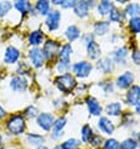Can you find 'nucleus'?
Here are the masks:
<instances>
[{"label": "nucleus", "instance_id": "4468645a", "mask_svg": "<svg viewBox=\"0 0 140 149\" xmlns=\"http://www.w3.org/2000/svg\"><path fill=\"white\" fill-rule=\"evenodd\" d=\"M44 136L40 135V134H35V133H30L26 135V142L29 146H33V147H40L42 144L44 143Z\"/></svg>", "mask_w": 140, "mask_h": 149}, {"label": "nucleus", "instance_id": "5701e85b", "mask_svg": "<svg viewBox=\"0 0 140 149\" xmlns=\"http://www.w3.org/2000/svg\"><path fill=\"white\" fill-rule=\"evenodd\" d=\"M80 140H78L75 138H70L68 140H65L64 143H61V149H80Z\"/></svg>", "mask_w": 140, "mask_h": 149}, {"label": "nucleus", "instance_id": "39448f33", "mask_svg": "<svg viewBox=\"0 0 140 149\" xmlns=\"http://www.w3.org/2000/svg\"><path fill=\"white\" fill-rule=\"evenodd\" d=\"M126 103L129 105H138V103L140 102V86L139 85H133L130 86V89L126 93Z\"/></svg>", "mask_w": 140, "mask_h": 149}, {"label": "nucleus", "instance_id": "b1692460", "mask_svg": "<svg viewBox=\"0 0 140 149\" xmlns=\"http://www.w3.org/2000/svg\"><path fill=\"white\" fill-rule=\"evenodd\" d=\"M43 40V31L42 30H35L33 31L29 36V43L31 45H39Z\"/></svg>", "mask_w": 140, "mask_h": 149}, {"label": "nucleus", "instance_id": "f03ea898", "mask_svg": "<svg viewBox=\"0 0 140 149\" xmlns=\"http://www.w3.org/2000/svg\"><path fill=\"white\" fill-rule=\"evenodd\" d=\"M55 84L61 93L69 94V93H71L73 89L76 86V80H75V78L73 75H70V74H64V75H60L56 78Z\"/></svg>", "mask_w": 140, "mask_h": 149}, {"label": "nucleus", "instance_id": "423d86ee", "mask_svg": "<svg viewBox=\"0 0 140 149\" xmlns=\"http://www.w3.org/2000/svg\"><path fill=\"white\" fill-rule=\"evenodd\" d=\"M29 58H30L31 63L34 64V67L39 68V67H42L44 63L45 55H44V52H42L39 48H34L29 52Z\"/></svg>", "mask_w": 140, "mask_h": 149}, {"label": "nucleus", "instance_id": "aec40b11", "mask_svg": "<svg viewBox=\"0 0 140 149\" xmlns=\"http://www.w3.org/2000/svg\"><path fill=\"white\" fill-rule=\"evenodd\" d=\"M100 47L95 43V41H89L88 44V54L91 59H96V58L100 56Z\"/></svg>", "mask_w": 140, "mask_h": 149}, {"label": "nucleus", "instance_id": "6ab92c4d", "mask_svg": "<svg viewBox=\"0 0 140 149\" xmlns=\"http://www.w3.org/2000/svg\"><path fill=\"white\" fill-rule=\"evenodd\" d=\"M71 50H73V49H71V47H70V44L64 45L63 49H61V52L59 53V55H60V63L69 65V60H70V54H71Z\"/></svg>", "mask_w": 140, "mask_h": 149}, {"label": "nucleus", "instance_id": "e433bc0d", "mask_svg": "<svg viewBox=\"0 0 140 149\" xmlns=\"http://www.w3.org/2000/svg\"><path fill=\"white\" fill-rule=\"evenodd\" d=\"M79 0H64V3L61 4V6L65 8V9H68V8H74L78 4Z\"/></svg>", "mask_w": 140, "mask_h": 149}, {"label": "nucleus", "instance_id": "dca6fc26", "mask_svg": "<svg viewBox=\"0 0 140 149\" xmlns=\"http://www.w3.org/2000/svg\"><path fill=\"white\" fill-rule=\"evenodd\" d=\"M98 69L101 70L103 73L108 74V73H112L113 70V63L112 60L109 59V58H103V59H100L98 61Z\"/></svg>", "mask_w": 140, "mask_h": 149}, {"label": "nucleus", "instance_id": "7ed1b4c3", "mask_svg": "<svg viewBox=\"0 0 140 149\" xmlns=\"http://www.w3.org/2000/svg\"><path fill=\"white\" fill-rule=\"evenodd\" d=\"M36 123H38V125L42 128L43 130L49 132L53 127H54L55 118H54V115L50 114V113H43V114L38 115V118H36Z\"/></svg>", "mask_w": 140, "mask_h": 149}, {"label": "nucleus", "instance_id": "393cba45", "mask_svg": "<svg viewBox=\"0 0 140 149\" xmlns=\"http://www.w3.org/2000/svg\"><path fill=\"white\" fill-rule=\"evenodd\" d=\"M36 9L42 15H46L49 13V9H50V5H49L48 0H38L36 3Z\"/></svg>", "mask_w": 140, "mask_h": 149}, {"label": "nucleus", "instance_id": "f257e3e1", "mask_svg": "<svg viewBox=\"0 0 140 149\" xmlns=\"http://www.w3.org/2000/svg\"><path fill=\"white\" fill-rule=\"evenodd\" d=\"M6 128L10 132L11 134L14 135H19V134H23L24 130L26 128V124H25V119H24L23 115L20 114H14L8 119L6 122Z\"/></svg>", "mask_w": 140, "mask_h": 149}, {"label": "nucleus", "instance_id": "a211bd4d", "mask_svg": "<svg viewBox=\"0 0 140 149\" xmlns=\"http://www.w3.org/2000/svg\"><path fill=\"white\" fill-rule=\"evenodd\" d=\"M74 9H75V14L78 16H80V18H84V16L88 15V3L84 1V0H80V1H78V4L75 6H74Z\"/></svg>", "mask_w": 140, "mask_h": 149}, {"label": "nucleus", "instance_id": "ddd939ff", "mask_svg": "<svg viewBox=\"0 0 140 149\" xmlns=\"http://www.w3.org/2000/svg\"><path fill=\"white\" fill-rule=\"evenodd\" d=\"M19 55H20V53H19L18 49L14 48V47H9L6 49L4 60H5V63H8V64H13L19 59Z\"/></svg>", "mask_w": 140, "mask_h": 149}, {"label": "nucleus", "instance_id": "4c0bfd02", "mask_svg": "<svg viewBox=\"0 0 140 149\" xmlns=\"http://www.w3.org/2000/svg\"><path fill=\"white\" fill-rule=\"evenodd\" d=\"M120 18H121L120 13H119L116 9H113L112 13H110V20H112V22H119V20H120Z\"/></svg>", "mask_w": 140, "mask_h": 149}, {"label": "nucleus", "instance_id": "f3484780", "mask_svg": "<svg viewBox=\"0 0 140 149\" xmlns=\"http://www.w3.org/2000/svg\"><path fill=\"white\" fill-rule=\"evenodd\" d=\"M15 8L21 14H28L31 11V4L29 0H15Z\"/></svg>", "mask_w": 140, "mask_h": 149}, {"label": "nucleus", "instance_id": "ea45409f", "mask_svg": "<svg viewBox=\"0 0 140 149\" xmlns=\"http://www.w3.org/2000/svg\"><path fill=\"white\" fill-rule=\"evenodd\" d=\"M133 139L137 140L138 147L140 148V132H139V133H134V134H133Z\"/></svg>", "mask_w": 140, "mask_h": 149}, {"label": "nucleus", "instance_id": "20e7f679", "mask_svg": "<svg viewBox=\"0 0 140 149\" xmlns=\"http://www.w3.org/2000/svg\"><path fill=\"white\" fill-rule=\"evenodd\" d=\"M98 128L103 134H106V135H112L115 130L114 123L106 117H100V119L98 120Z\"/></svg>", "mask_w": 140, "mask_h": 149}, {"label": "nucleus", "instance_id": "cd10ccee", "mask_svg": "<svg viewBox=\"0 0 140 149\" xmlns=\"http://www.w3.org/2000/svg\"><path fill=\"white\" fill-rule=\"evenodd\" d=\"M104 142H105V140L103 139V136H101L100 134H95V133H94L93 136H91V139H90L89 144H90V146H91L93 148L98 149V148H100L103 144H104Z\"/></svg>", "mask_w": 140, "mask_h": 149}, {"label": "nucleus", "instance_id": "49530a36", "mask_svg": "<svg viewBox=\"0 0 140 149\" xmlns=\"http://www.w3.org/2000/svg\"><path fill=\"white\" fill-rule=\"evenodd\" d=\"M98 149H103V148H98Z\"/></svg>", "mask_w": 140, "mask_h": 149}, {"label": "nucleus", "instance_id": "c756f323", "mask_svg": "<svg viewBox=\"0 0 140 149\" xmlns=\"http://www.w3.org/2000/svg\"><path fill=\"white\" fill-rule=\"evenodd\" d=\"M125 11H126L128 15L137 18L138 15H140V5H139V4H130V5L126 6Z\"/></svg>", "mask_w": 140, "mask_h": 149}, {"label": "nucleus", "instance_id": "a19ab883", "mask_svg": "<svg viewBox=\"0 0 140 149\" xmlns=\"http://www.w3.org/2000/svg\"><path fill=\"white\" fill-rule=\"evenodd\" d=\"M53 3H54L55 5H61V4L64 3V0H53Z\"/></svg>", "mask_w": 140, "mask_h": 149}, {"label": "nucleus", "instance_id": "1a4fd4ad", "mask_svg": "<svg viewBox=\"0 0 140 149\" xmlns=\"http://www.w3.org/2000/svg\"><path fill=\"white\" fill-rule=\"evenodd\" d=\"M59 44L54 40H49L44 45V55L48 58H54L56 54H59Z\"/></svg>", "mask_w": 140, "mask_h": 149}, {"label": "nucleus", "instance_id": "a878e982", "mask_svg": "<svg viewBox=\"0 0 140 149\" xmlns=\"http://www.w3.org/2000/svg\"><path fill=\"white\" fill-rule=\"evenodd\" d=\"M94 30H95L96 34L99 35H104L105 33H108L109 30V23L108 22H98L94 26Z\"/></svg>", "mask_w": 140, "mask_h": 149}, {"label": "nucleus", "instance_id": "0eeeda50", "mask_svg": "<svg viewBox=\"0 0 140 149\" xmlns=\"http://www.w3.org/2000/svg\"><path fill=\"white\" fill-rule=\"evenodd\" d=\"M74 73L76 74L78 77L80 78H85L89 75V73L91 72V65L86 61H80V63H76L74 65Z\"/></svg>", "mask_w": 140, "mask_h": 149}, {"label": "nucleus", "instance_id": "c85d7f7f", "mask_svg": "<svg viewBox=\"0 0 140 149\" xmlns=\"http://www.w3.org/2000/svg\"><path fill=\"white\" fill-rule=\"evenodd\" d=\"M137 148H138V143L133 138H128L120 143V149H137Z\"/></svg>", "mask_w": 140, "mask_h": 149}, {"label": "nucleus", "instance_id": "9b49d317", "mask_svg": "<svg viewBox=\"0 0 140 149\" xmlns=\"http://www.w3.org/2000/svg\"><path fill=\"white\" fill-rule=\"evenodd\" d=\"M10 86L13 90H15V92H24L28 86V81H26L25 78L18 75V77H14L13 79H11Z\"/></svg>", "mask_w": 140, "mask_h": 149}, {"label": "nucleus", "instance_id": "c9c22d12", "mask_svg": "<svg viewBox=\"0 0 140 149\" xmlns=\"http://www.w3.org/2000/svg\"><path fill=\"white\" fill-rule=\"evenodd\" d=\"M25 115L28 118H35L38 117V109L35 108V107H28L26 110H25Z\"/></svg>", "mask_w": 140, "mask_h": 149}, {"label": "nucleus", "instance_id": "2f4dec72", "mask_svg": "<svg viewBox=\"0 0 140 149\" xmlns=\"http://www.w3.org/2000/svg\"><path fill=\"white\" fill-rule=\"evenodd\" d=\"M129 26H130V30L133 31L134 34H138V33H140V18H139V16L130 19Z\"/></svg>", "mask_w": 140, "mask_h": 149}, {"label": "nucleus", "instance_id": "a18cd8bd", "mask_svg": "<svg viewBox=\"0 0 140 149\" xmlns=\"http://www.w3.org/2000/svg\"><path fill=\"white\" fill-rule=\"evenodd\" d=\"M116 1H118V3H121V4H123V3H128V1H129V0H116Z\"/></svg>", "mask_w": 140, "mask_h": 149}, {"label": "nucleus", "instance_id": "f8f14e48", "mask_svg": "<svg viewBox=\"0 0 140 149\" xmlns=\"http://www.w3.org/2000/svg\"><path fill=\"white\" fill-rule=\"evenodd\" d=\"M60 13L59 11H51L50 14H49L48 19H46V24H48V28L50 29V30H55L59 26V22H60Z\"/></svg>", "mask_w": 140, "mask_h": 149}, {"label": "nucleus", "instance_id": "c03bdc74", "mask_svg": "<svg viewBox=\"0 0 140 149\" xmlns=\"http://www.w3.org/2000/svg\"><path fill=\"white\" fill-rule=\"evenodd\" d=\"M36 149H50V148H48V147H44V146H40V147H38Z\"/></svg>", "mask_w": 140, "mask_h": 149}, {"label": "nucleus", "instance_id": "2eb2a0df", "mask_svg": "<svg viewBox=\"0 0 140 149\" xmlns=\"http://www.w3.org/2000/svg\"><path fill=\"white\" fill-rule=\"evenodd\" d=\"M105 110H106V114L108 115L118 117V115H120V113H121V105H120V103H118V102H113L106 105Z\"/></svg>", "mask_w": 140, "mask_h": 149}, {"label": "nucleus", "instance_id": "79ce46f5", "mask_svg": "<svg viewBox=\"0 0 140 149\" xmlns=\"http://www.w3.org/2000/svg\"><path fill=\"white\" fill-rule=\"evenodd\" d=\"M135 111H137V113L140 115V102L138 103V105H135Z\"/></svg>", "mask_w": 140, "mask_h": 149}, {"label": "nucleus", "instance_id": "473e14b6", "mask_svg": "<svg viewBox=\"0 0 140 149\" xmlns=\"http://www.w3.org/2000/svg\"><path fill=\"white\" fill-rule=\"evenodd\" d=\"M126 55H128V49L120 48L116 50V53H115V60H116L118 63H124Z\"/></svg>", "mask_w": 140, "mask_h": 149}, {"label": "nucleus", "instance_id": "72a5a7b5", "mask_svg": "<svg viewBox=\"0 0 140 149\" xmlns=\"http://www.w3.org/2000/svg\"><path fill=\"white\" fill-rule=\"evenodd\" d=\"M65 124H67V119L64 117H61L58 119V120H55L53 129H54V132H63V128L65 127Z\"/></svg>", "mask_w": 140, "mask_h": 149}, {"label": "nucleus", "instance_id": "4be33fe9", "mask_svg": "<svg viewBox=\"0 0 140 149\" xmlns=\"http://www.w3.org/2000/svg\"><path fill=\"white\" fill-rule=\"evenodd\" d=\"M93 134H94V133H93L91 127H90L89 124H85V125L81 128V142L89 144V142H90V139H91Z\"/></svg>", "mask_w": 140, "mask_h": 149}, {"label": "nucleus", "instance_id": "f704fd0d", "mask_svg": "<svg viewBox=\"0 0 140 149\" xmlns=\"http://www.w3.org/2000/svg\"><path fill=\"white\" fill-rule=\"evenodd\" d=\"M11 9V3L9 1H1L0 3V16L6 15Z\"/></svg>", "mask_w": 140, "mask_h": 149}, {"label": "nucleus", "instance_id": "7c9ffc66", "mask_svg": "<svg viewBox=\"0 0 140 149\" xmlns=\"http://www.w3.org/2000/svg\"><path fill=\"white\" fill-rule=\"evenodd\" d=\"M103 149H120V143L114 138H109L103 144Z\"/></svg>", "mask_w": 140, "mask_h": 149}, {"label": "nucleus", "instance_id": "9d476101", "mask_svg": "<svg viewBox=\"0 0 140 149\" xmlns=\"http://www.w3.org/2000/svg\"><path fill=\"white\" fill-rule=\"evenodd\" d=\"M86 105H88L89 113L91 115H100L101 114L103 108H101V105L99 104V102L95 98H93V97L86 98Z\"/></svg>", "mask_w": 140, "mask_h": 149}, {"label": "nucleus", "instance_id": "bb28decb", "mask_svg": "<svg viewBox=\"0 0 140 149\" xmlns=\"http://www.w3.org/2000/svg\"><path fill=\"white\" fill-rule=\"evenodd\" d=\"M67 38L70 40V41H73V40H75V39H78L79 38V35H80V31H79V29H78L76 26H74V25H71V26H69L68 29H67Z\"/></svg>", "mask_w": 140, "mask_h": 149}, {"label": "nucleus", "instance_id": "58836bf2", "mask_svg": "<svg viewBox=\"0 0 140 149\" xmlns=\"http://www.w3.org/2000/svg\"><path fill=\"white\" fill-rule=\"evenodd\" d=\"M133 60H134L135 64H140V52L135 50L133 53Z\"/></svg>", "mask_w": 140, "mask_h": 149}, {"label": "nucleus", "instance_id": "6e6552de", "mask_svg": "<svg viewBox=\"0 0 140 149\" xmlns=\"http://www.w3.org/2000/svg\"><path fill=\"white\" fill-rule=\"evenodd\" d=\"M134 81V75L131 72H125L123 75H120L116 80V85L120 89H128Z\"/></svg>", "mask_w": 140, "mask_h": 149}, {"label": "nucleus", "instance_id": "37998d69", "mask_svg": "<svg viewBox=\"0 0 140 149\" xmlns=\"http://www.w3.org/2000/svg\"><path fill=\"white\" fill-rule=\"evenodd\" d=\"M4 115H5V111H4V109L0 107V118H3Z\"/></svg>", "mask_w": 140, "mask_h": 149}, {"label": "nucleus", "instance_id": "412c9836", "mask_svg": "<svg viewBox=\"0 0 140 149\" xmlns=\"http://www.w3.org/2000/svg\"><path fill=\"white\" fill-rule=\"evenodd\" d=\"M114 9L112 1H109V0H103L100 3V5L98 6V11L100 15H106L109 13H112V10Z\"/></svg>", "mask_w": 140, "mask_h": 149}]
</instances>
